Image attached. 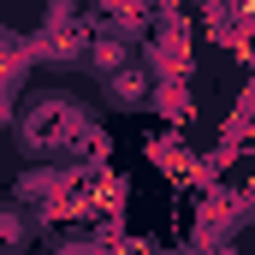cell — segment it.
Segmentation results:
<instances>
[{
  "instance_id": "obj_1",
  "label": "cell",
  "mask_w": 255,
  "mask_h": 255,
  "mask_svg": "<svg viewBox=\"0 0 255 255\" xmlns=\"http://www.w3.org/2000/svg\"><path fill=\"white\" fill-rule=\"evenodd\" d=\"M30 244V214L12 202V208H0V255H18Z\"/></svg>"
}]
</instances>
